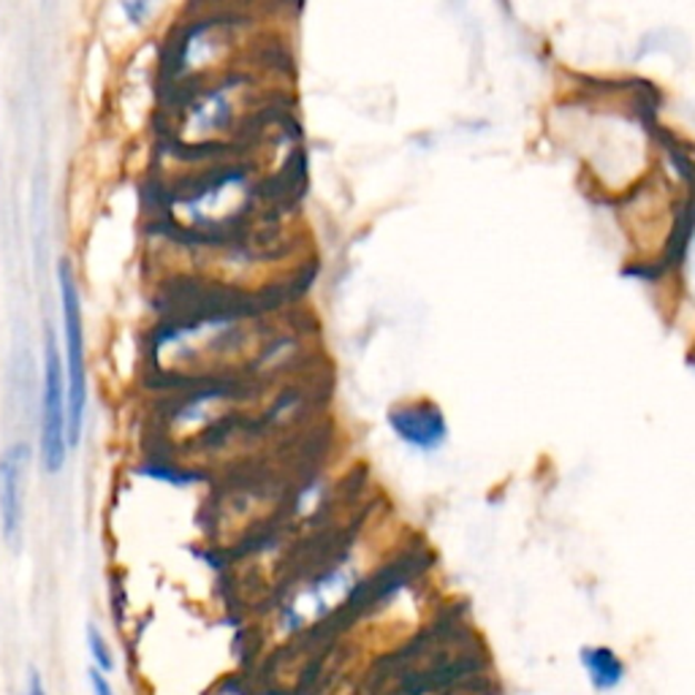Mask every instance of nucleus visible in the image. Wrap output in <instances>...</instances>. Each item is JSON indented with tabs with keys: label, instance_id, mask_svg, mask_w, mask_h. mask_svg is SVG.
<instances>
[{
	"label": "nucleus",
	"instance_id": "nucleus-4",
	"mask_svg": "<svg viewBox=\"0 0 695 695\" xmlns=\"http://www.w3.org/2000/svg\"><path fill=\"white\" fill-rule=\"evenodd\" d=\"M30 467V449L17 443L0 456V527L9 544H20L22 520H26V479Z\"/></svg>",
	"mask_w": 695,
	"mask_h": 695
},
{
	"label": "nucleus",
	"instance_id": "nucleus-5",
	"mask_svg": "<svg viewBox=\"0 0 695 695\" xmlns=\"http://www.w3.org/2000/svg\"><path fill=\"white\" fill-rule=\"evenodd\" d=\"M389 424L397 432L400 441L416 449H437L446 441V422L441 411L430 402H411L389 413Z\"/></svg>",
	"mask_w": 695,
	"mask_h": 695
},
{
	"label": "nucleus",
	"instance_id": "nucleus-3",
	"mask_svg": "<svg viewBox=\"0 0 695 695\" xmlns=\"http://www.w3.org/2000/svg\"><path fill=\"white\" fill-rule=\"evenodd\" d=\"M248 182L245 174L240 172H223L207 177L204 185L199 191H193L185 201L188 221L193 223H221V221H234L236 215H242V210L248 207Z\"/></svg>",
	"mask_w": 695,
	"mask_h": 695
},
{
	"label": "nucleus",
	"instance_id": "nucleus-9",
	"mask_svg": "<svg viewBox=\"0 0 695 695\" xmlns=\"http://www.w3.org/2000/svg\"><path fill=\"white\" fill-rule=\"evenodd\" d=\"M26 695H47L44 679H41L39 668H30L28 671V691H26Z\"/></svg>",
	"mask_w": 695,
	"mask_h": 695
},
{
	"label": "nucleus",
	"instance_id": "nucleus-8",
	"mask_svg": "<svg viewBox=\"0 0 695 695\" xmlns=\"http://www.w3.org/2000/svg\"><path fill=\"white\" fill-rule=\"evenodd\" d=\"M88 679H90V691H93V695H118L114 693V687L109 685L107 674H101L99 668H90Z\"/></svg>",
	"mask_w": 695,
	"mask_h": 695
},
{
	"label": "nucleus",
	"instance_id": "nucleus-1",
	"mask_svg": "<svg viewBox=\"0 0 695 695\" xmlns=\"http://www.w3.org/2000/svg\"><path fill=\"white\" fill-rule=\"evenodd\" d=\"M60 302H63L66 326V386H69V446L82 437L84 405H88V370H84V329L82 302H79L77 274L69 261H60Z\"/></svg>",
	"mask_w": 695,
	"mask_h": 695
},
{
	"label": "nucleus",
	"instance_id": "nucleus-7",
	"mask_svg": "<svg viewBox=\"0 0 695 695\" xmlns=\"http://www.w3.org/2000/svg\"><path fill=\"white\" fill-rule=\"evenodd\" d=\"M88 652L93 657V668H99L101 674H109L114 671V655L112 646H109L103 633L95 625H88Z\"/></svg>",
	"mask_w": 695,
	"mask_h": 695
},
{
	"label": "nucleus",
	"instance_id": "nucleus-6",
	"mask_svg": "<svg viewBox=\"0 0 695 695\" xmlns=\"http://www.w3.org/2000/svg\"><path fill=\"white\" fill-rule=\"evenodd\" d=\"M582 666L597 691H612V687L620 685L622 674H625L622 663L608 649H587L582 655Z\"/></svg>",
	"mask_w": 695,
	"mask_h": 695
},
{
	"label": "nucleus",
	"instance_id": "nucleus-2",
	"mask_svg": "<svg viewBox=\"0 0 695 695\" xmlns=\"http://www.w3.org/2000/svg\"><path fill=\"white\" fill-rule=\"evenodd\" d=\"M69 449V386L52 329L44 340V402H41V462L47 473H60Z\"/></svg>",
	"mask_w": 695,
	"mask_h": 695
}]
</instances>
